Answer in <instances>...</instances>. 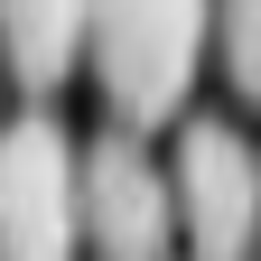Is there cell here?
<instances>
[{"instance_id":"obj_1","label":"cell","mask_w":261,"mask_h":261,"mask_svg":"<svg viewBox=\"0 0 261 261\" xmlns=\"http://www.w3.org/2000/svg\"><path fill=\"white\" fill-rule=\"evenodd\" d=\"M215 0H84V65L112 103V130L177 121L196 65H205Z\"/></svg>"},{"instance_id":"obj_2","label":"cell","mask_w":261,"mask_h":261,"mask_svg":"<svg viewBox=\"0 0 261 261\" xmlns=\"http://www.w3.org/2000/svg\"><path fill=\"white\" fill-rule=\"evenodd\" d=\"M168 205L196 261H252L261 252V149L233 121L196 112L168 159Z\"/></svg>"},{"instance_id":"obj_3","label":"cell","mask_w":261,"mask_h":261,"mask_svg":"<svg viewBox=\"0 0 261 261\" xmlns=\"http://www.w3.org/2000/svg\"><path fill=\"white\" fill-rule=\"evenodd\" d=\"M75 233L93 261H168L177 205H168V168L149 159L140 130H93L75 149Z\"/></svg>"},{"instance_id":"obj_4","label":"cell","mask_w":261,"mask_h":261,"mask_svg":"<svg viewBox=\"0 0 261 261\" xmlns=\"http://www.w3.org/2000/svg\"><path fill=\"white\" fill-rule=\"evenodd\" d=\"M75 130L56 112L0 121V261H75Z\"/></svg>"},{"instance_id":"obj_5","label":"cell","mask_w":261,"mask_h":261,"mask_svg":"<svg viewBox=\"0 0 261 261\" xmlns=\"http://www.w3.org/2000/svg\"><path fill=\"white\" fill-rule=\"evenodd\" d=\"M84 65V0H0V75L56 93Z\"/></svg>"},{"instance_id":"obj_6","label":"cell","mask_w":261,"mask_h":261,"mask_svg":"<svg viewBox=\"0 0 261 261\" xmlns=\"http://www.w3.org/2000/svg\"><path fill=\"white\" fill-rule=\"evenodd\" d=\"M205 38L224 47V84H233L243 103H261V0H215Z\"/></svg>"}]
</instances>
